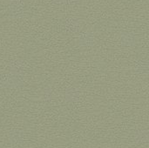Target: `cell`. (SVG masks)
Segmentation results:
<instances>
[{
  "mask_svg": "<svg viewBox=\"0 0 149 148\" xmlns=\"http://www.w3.org/2000/svg\"><path fill=\"white\" fill-rule=\"evenodd\" d=\"M24 140V133L19 130L12 131L10 133V141L12 144H20Z\"/></svg>",
  "mask_w": 149,
  "mask_h": 148,
  "instance_id": "cell-2",
  "label": "cell"
},
{
  "mask_svg": "<svg viewBox=\"0 0 149 148\" xmlns=\"http://www.w3.org/2000/svg\"><path fill=\"white\" fill-rule=\"evenodd\" d=\"M24 65L20 61H15L10 65V71L14 75L21 76V74L24 72Z\"/></svg>",
  "mask_w": 149,
  "mask_h": 148,
  "instance_id": "cell-3",
  "label": "cell"
},
{
  "mask_svg": "<svg viewBox=\"0 0 149 148\" xmlns=\"http://www.w3.org/2000/svg\"><path fill=\"white\" fill-rule=\"evenodd\" d=\"M21 76L18 75H0V87H17L23 83Z\"/></svg>",
  "mask_w": 149,
  "mask_h": 148,
  "instance_id": "cell-1",
  "label": "cell"
}]
</instances>
